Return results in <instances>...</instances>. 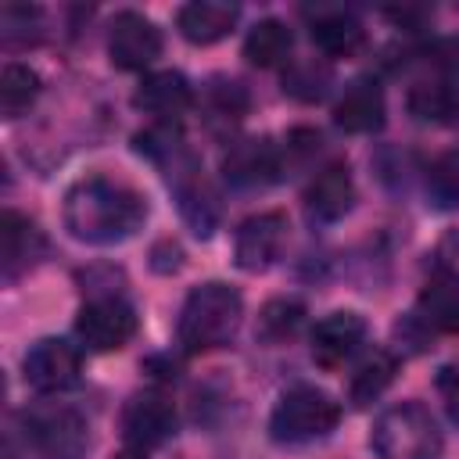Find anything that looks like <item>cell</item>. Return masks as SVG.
I'll return each instance as SVG.
<instances>
[{
    "label": "cell",
    "instance_id": "1",
    "mask_svg": "<svg viewBox=\"0 0 459 459\" xmlns=\"http://www.w3.org/2000/svg\"><path fill=\"white\" fill-rule=\"evenodd\" d=\"M147 219V201L111 176H86L65 194V230L82 244H122Z\"/></svg>",
    "mask_w": 459,
    "mask_h": 459
},
{
    "label": "cell",
    "instance_id": "2",
    "mask_svg": "<svg viewBox=\"0 0 459 459\" xmlns=\"http://www.w3.org/2000/svg\"><path fill=\"white\" fill-rule=\"evenodd\" d=\"M240 319H244L240 290L222 280H208L186 294L176 323V341L186 355H204L230 344L240 330Z\"/></svg>",
    "mask_w": 459,
    "mask_h": 459
},
{
    "label": "cell",
    "instance_id": "3",
    "mask_svg": "<svg viewBox=\"0 0 459 459\" xmlns=\"http://www.w3.org/2000/svg\"><path fill=\"white\" fill-rule=\"evenodd\" d=\"M369 445L380 459H437L441 430L427 405L398 402L377 416Z\"/></svg>",
    "mask_w": 459,
    "mask_h": 459
},
{
    "label": "cell",
    "instance_id": "4",
    "mask_svg": "<svg viewBox=\"0 0 459 459\" xmlns=\"http://www.w3.org/2000/svg\"><path fill=\"white\" fill-rule=\"evenodd\" d=\"M341 423V402H333L326 391L298 384L280 394L269 416V434L280 445H308L326 437Z\"/></svg>",
    "mask_w": 459,
    "mask_h": 459
},
{
    "label": "cell",
    "instance_id": "5",
    "mask_svg": "<svg viewBox=\"0 0 459 459\" xmlns=\"http://www.w3.org/2000/svg\"><path fill=\"white\" fill-rule=\"evenodd\" d=\"M25 441L39 459H82L90 448L86 420L68 405H36L22 412Z\"/></svg>",
    "mask_w": 459,
    "mask_h": 459
},
{
    "label": "cell",
    "instance_id": "6",
    "mask_svg": "<svg viewBox=\"0 0 459 459\" xmlns=\"http://www.w3.org/2000/svg\"><path fill=\"white\" fill-rule=\"evenodd\" d=\"M136 308L122 294H97L75 316V337L90 351H118L136 337Z\"/></svg>",
    "mask_w": 459,
    "mask_h": 459
},
{
    "label": "cell",
    "instance_id": "7",
    "mask_svg": "<svg viewBox=\"0 0 459 459\" xmlns=\"http://www.w3.org/2000/svg\"><path fill=\"white\" fill-rule=\"evenodd\" d=\"M165 169H169V186L176 194V204H179L183 222L197 237H208L215 230V222H219V194L204 179V169L197 165V158L186 147L172 161H165Z\"/></svg>",
    "mask_w": 459,
    "mask_h": 459
},
{
    "label": "cell",
    "instance_id": "8",
    "mask_svg": "<svg viewBox=\"0 0 459 459\" xmlns=\"http://www.w3.org/2000/svg\"><path fill=\"white\" fill-rule=\"evenodd\" d=\"M22 373H25V384L36 387L39 394H57L79 384L82 355L65 337H39L36 344H29L22 359Z\"/></svg>",
    "mask_w": 459,
    "mask_h": 459
},
{
    "label": "cell",
    "instance_id": "9",
    "mask_svg": "<svg viewBox=\"0 0 459 459\" xmlns=\"http://www.w3.org/2000/svg\"><path fill=\"white\" fill-rule=\"evenodd\" d=\"M172 434H176V405H172V398L165 391L147 387V391H136L126 402V409H122V437L129 441V448L147 452V448L165 445Z\"/></svg>",
    "mask_w": 459,
    "mask_h": 459
},
{
    "label": "cell",
    "instance_id": "10",
    "mask_svg": "<svg viewBox=\"0 0 459 459\" xmlns=\"http://www.w3.org/2000/svg\"><path fill=\"white\" fill-rule=\"evenodd\" d=\"M161 29L140 11H118L108 29V57L122 72H140L161 57Z\"/></svg>",
    "mask_w": 459,
    "mask_h": 459
},
{
    "label": "cell",
    "instance_id": "11",
    "mask_svg": "<svg viewBox=\"0 0 459 459\" xmlns=\"http://www.w3.org/2000/svg\"><path fill=\"white\" fill-rule=\"evenodd\" d=\"M283 240H287V215L283 212H258L237 226L233 262L244 273H262L280 258Z\"/></svg>",
    "mask_w": 459,
    "mask_h": 459
},
{
    "label": "cell",
    "instance_id": "12",
    "mask_svg": "<svg viewBox=\"0 0 459 459\" xmlns=\"http://www.w3.org/2000/svg\"><path fill=\"white\" fill-rule=\"evenodd\" d=\"M366 319L351 308H341V312H330L323 316L316 326H312V337H308V351L312 359L323 366V369H337L344 366L362 344H366Z\"/></svg>",
    "mask_w": 459,
    "mask_h": 459
},
{
    "label": "cell",
    "instance_id": "13",
    "mask_svg": "<svg viewBox=\"0 0 459 459\" xmlns=\"http://www.w3.org/2000/svg\"><path fill=\"white\" fill-rule=\"evenodd\" d=\"M355 204V179L344 161L323 165L305 186V212L316 222H337Z\"/></svg>",
    "mask_w": 459,
    "mask_h": 459
},
{
    "label": "cell",
    "instance_id": "14",
    "mask_svg": "<svg viewBox=\"0 0 459 459\" xmlns=\"http://www.w3.org/2000/svg\"><path fill=\"white\" fill-rule=\"evenodd\" d=\"M133 104L143 108L147 115H154L158 122L176 126V122L194 108V86L186 82L183 72H172V68L151 72V75H143V82L136 86Z\"/></svg>",
    "mask_w": 459,
    "mask_h": 459
},
{
    "label": "cell",
    "instance_id": "15",
    "mask_svg": "<svg viewBox=\"0 0 459 459\" xmlns=\"http://www.w3.org/2000/svg\"><path fill=\"white\" fill-rule=\"evenodd\" d=\"M222 172H226V179H230L233 186H244V190L265 186V183L280 179V172H283V154H280L276 143L251 136V140H240V143H233V147L226 151Z\"/></svg>",
    "mask_w": 459,
    "mask_h": 459
},
{
    "label": "cell",
    "instance_id": "16",
    "mask_svg": "<svg viewBox=\"0 0 459 459\" xmlns=\"http://www.w3.org/2000/svg\"><path fill=\"white\" fill-rule=\"evenodd\" d=\"M412 319L423 333H459V273H434L416 298Z\"/></svg>",
    "mask_w": 459,
    "mask_h": 459
},
{
    "label": "cell",
    "instance_id": "17",
    "mask_svg": "<svg viewBox=\"0 0 459 459\" xmlns=\"http://www.w3.org/2000/svg\"><path fill=\"white\" fill-rule=\"evenodd\" d=\"M47 251V240L39 233V226L18 212H4L0 222V265H4V280H18L25 269H32Z\"/></svg>",
    "mask_w": 459,
    "mask_h": 459
},
{
    "label": "cell",
    "instance_id": "18",
    "mask_svg": "<svg viewBox=\"0 0 459 459\" xmlns=\"http://www.w3.org/2000/svg\"><path fill=\"white\" fill-rule=\"evenodd\" d=\"M384 90L373 79H351L333 104V122L344 133H373L384 126Z\"/></svg>",
    "mask_w": 459,
    "mask_h": 459
},
{
    "label": "cell",
    "instance_id": "19",
    "mask_svg": "<svg viewBox=\"0 0 459 459\" xmlns=\"http://www.w3.org/2000/svg\"><path fill=\"white\" fill-rule=\"evenodd\" d=\"M240 18V7L237 4H226V0H194V4H183L179 14H176V29L183 39L197 43V47H208V43H219L222 36H230V29L237 25Z\"/></svg>",
    "mask_w": 459,
    "mask_h": 459
},
{
    "label": "cell",
    "instance_id": "20",
    "mask_svg": "<svg viewBox=\"0 0 459 459\" xmlns=\"http://www.w3.org/2000/svg\"><path fill=\"white\" fill-rule=\"evenodd\" d=\"M308 36H312V43H316L326 57H351V54H359L362 43H366L362 22L351 18L348 11H326V14H319V18L312 22Z\"/></svg>",
    "mask_w": 459,
    "mask_h": 459
},
{
    "label": "cell",
    "instance_id": "21",
    "mask_svg": "<svg viewBox=\"0 0 459 459\" xmlns=\"http://www.w3.org/2000/svg\"><path fill=\"white\" fill-rule=\"evenodd\" d=\"M290 47H294V32L280 18H262L251 25V32L244 39V57L255 68H276L287 61Z\"/></svg>",
    "mask_w": 459,
    "mask_h": 459
},
{
    "label": "cell",
    "instance_id": "22",
    "mask_svg": "<svg viewBox=\"0 0 459 459\" xmlns=\"http://www.w3.org/2000/svg\"><path fill=\"white\" fill-rule=\"evenodd\" d=\"M409 115L416 122H430V126H448L459 118V90L445 79L434 82H416L409 90Z\"/></svg>",
    "mask_w": 459,
    "mask_h": 459
},
{
    "label": "cell",
    "instance_id": "23",
    "mask_svg": "<svg viewBox=\"0 0 459 459\" xmlns=\"http://www.w3.org/2000/svg\"><path fill=\"white\" fill-rule=\"evenodd\" d=\"M394 369H398L394 355L384 351V348H373V351L355 366V373H351V380H348V398H351V405L362 409V405L377 402V398L387 391V384L394 380Z\"/></svg>",
    "mask_w": 459,
    "mask_h": 459
},
{
    "label": "cell",
    "instance_id": "24",
    "mask_svg": "<svg viewBox=\"0 0 459 459\" xmlns=\"http://www.w3.org/2000/svg\"><path fill=\"white\" fill-rule=\"evenodd\" d=\"M39 97V75L29 65H4L0 72V115L4 118H18L25 115Z\"/></svg>",
    "mask_w": 459,
    "mask_h": 459
},
{
    "label": "cell",
    "instance_id": "25",
    "mask_svg": "<svg viewBox=\"0 0 459 459\" xmlns=\"http://www.w3.org/2000/svg\"><path fill=\"white\" fill-rule=\"evenodd\" d=\"M0 39L4 47H25L43 39V11L29 4H4L0 7Z\"/></svg>",
    "mask_w": 459,
    "mask_h": 459
},
{
    "label": "cell",
    "instance_id": "26",
    "mask_svg": "<svg viewBox=\"0 0 459 459\" xmlns=\"http://www.w3.org/2000/svg\"><path fill=\"white\" fill-rule=\"evenodd\" d=\"M301 319H305V305L301 301H294V298H273L262 308V316H258V337L269 341V344H280V341H287L301 326Z\"/></svg>",
    "mask_w": 459,
    "mask_h": 459
},
{
    "label": "cell",
    "instance_id": "27",
    "mask_svg": "<svg viewBox=\"0 0 459 459\" xmlns=\"http://www.w3.org/2000/svg\"><path fill=\"white\" fill-rule=\"evenodd\" d=\"M326 90H330V68L319 61H294L283 75V93H290L294 100L312 104L326 97Z\"/></svg>",
    "mask_w": 459,
    "mask_h": 459
},
{
    "label": "cell",
    "instance_id": "28",
    "mask_svg": "<svg viewBox=\"0 0 459 459\" xmlns=\"http://www.w3.org/2000/svg\"><path fill=\"white\" fill-rule=\"evenodd\" d=\"M427 197L434 201V208H455L459 204V151H448L430 165Z\"/></svg>",
    "mask_w": 459,
    "mask_h": 459
},
{
    "label": "cell",
    "instance_id": "29",
    "mask_svg": "<svg viewBox=\"0 0 459 459\" xmlns=\"http://www.w3.org/2000/svg\"><path fill=\"white\" fill-rule=\"evenodd\" d=\"M208 104H212V111H215L219 118L237 122V118H244V111H247V90H244L237 79H212V86H208Z\"/></svg>",
    "mask_w": 459,
    "mask_h": 459
},
{
    "label": "cell",
    "instance_id": "30",
    "mask_svg": "<svg viewBox=\"0 0 459 459\" xmlns=\"http://www.w3.org/2000/svg\"><path fill=\"white\" fill-rule=\"evenodd\" d=\"M434 384H437V394H441V402H445V412H448V420L459 427V362H452V366H441Z\"/></svg>",
    "mask_w": 459,
    "mask_h": 459
},
{
    "label": "cell",
    "instance_id": "31",
    "mask_svg": "<svg viewBox=\"0 0 459 459\" xmlns=\"http://www.w3.org/2000/svg\"><path fill=\"white\" fill-rule=\"evenodd\" d=\"M430 54H434V61H437L448 75H459V36H445V39H437V43L430 47Z\"/></svg>",
    "mask_w": 459,
    "mask_h": 459
},
{
    "label": "cell",
    "instance_id": "32",
    "mask_svg": "<svg viewBox=\"0 0 459 459\" xmlns=\"http://www.w3.org/2000/svg\"><path fill=\"white\" fill-rule=\"evenodd\" d=\"M115 459H143V452H118Z\"/></svg>",
    "mask_w": 459,
    "mask_h": 459
}]
</instances>
